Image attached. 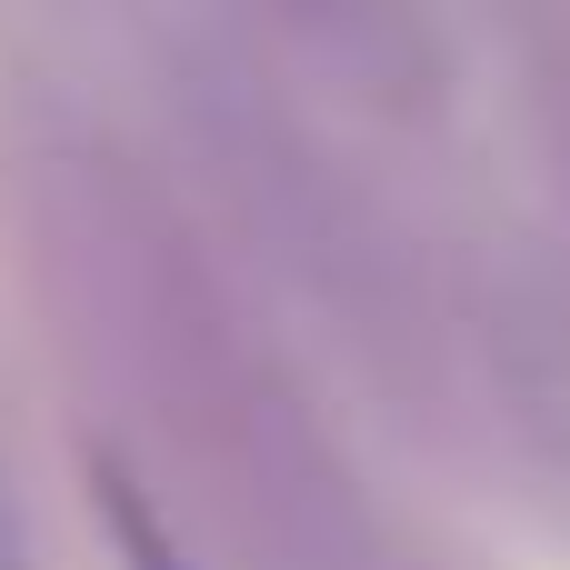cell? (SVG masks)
I'll return each instance as SVG.
<instances>
[{"label":"cell","instance_id":"cell-1","mask_svg":"<svg viewBox=\"0 0 570 570\" xmlns=\"http://www.w3.org/2000/svg\"><path fill=\"white\" fill-rule=\"evenodd\" d=\"M0 570H20V561H10V531H0Z\"/></svg>","mask_w":570,"mask_h":570}]
</instances>
